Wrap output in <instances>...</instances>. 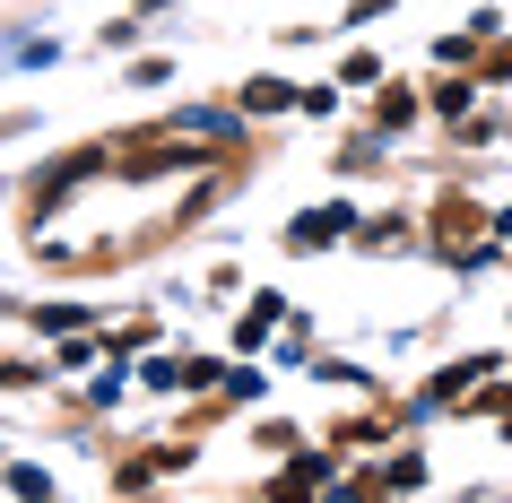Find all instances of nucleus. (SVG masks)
I'll return each instance as SVG.
<instances>
[{
	"label": "nucleus",
	"instance_id": "nucleus-1",
	"mask_svg": "<svg viewBox=\"0 0 512 503\" xmlns=\"http://www.w3.org/2000/svg\"><path fill=\"white\" fill-rule=\"evenodd\" d=\"M243 105H252V113H278V105H296V96H287L278 79H261V87H243Z\"/></svg>",
	"mask_w": 512,
	"mask_h": 503
}]
</instances>
